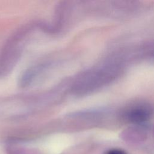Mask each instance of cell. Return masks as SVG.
<instances>
[{"label": "cell", "mask_w": 154, "mask_h": 154, "mask_svg": "<svg viewBox=\"0 0 154 154\" xmlns=\"http://www.w3.org/2000/svg\"><path fill=\"white\" fill-rule=\"evenodd\" d=\"M152 111L149 106L144 105H135L125 112V119L129 123L141 125L149 120Z\"/></svg>", "instance_id": "6da1fadb"}, {"label": "cell", "mask_w": 154, "mask_h": 154, "mask_svg": "<svg viewBox=\"0 0 154 154\" xmlns=\"http://www.w3.org/2000/svg\"><path fill=\"white\" fill-rule=\"evenodd\" d=\"M105 154H128L126 151L120 149H112L105 152Z\"/></svg>", "instance_id": "3957f363"}, {"label": "cell", "mask_w": 154, "mask_h": 154, "mask_svg": "<svg viewBox=\"0 0 154 154\" xmlns=\"http://www.w3.org/2000/svg\"><path fill=\"white\" fill-rule=\"evenodd\" d=\"M122 138L128 143L136 144L143 141L145 139L146 133L138 129H132L125 131Z\"/></svg>", "instance_id": "7a4b0ae2"}]
</instances>
